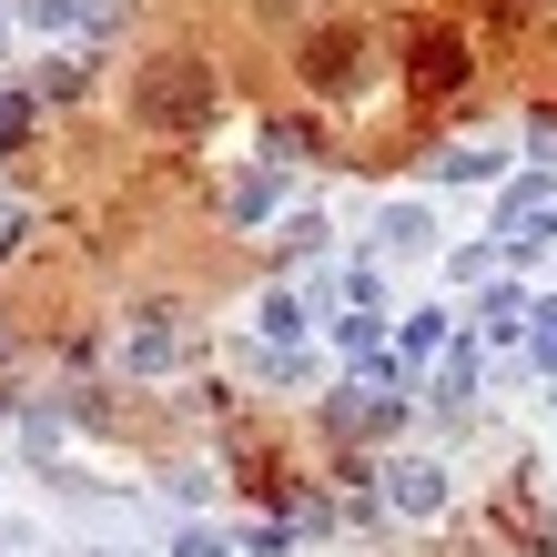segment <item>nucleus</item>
I'll return each instance as SVG.
<instances>
[{"label":"nucleus","instance_id":"obj_11","mask_svg":"<svg viewBox=\"0 0 557 557\" xmlns=\"http://www.w3.org/2000/svg\"><path fill=\"white\" fill-rule=\"evenodd\" d=\"M284 253H294V264H305V253H324V223H314V213H294V223H284Z\"/></svg>","mask_w":557,"mask_h":557},{"label":"nucleus","instance_id":"obj_10","mask_svg":"<svg viewBox=\"0 0 557 557\" xmlns=\"http://www.w3.org/2000/svg\"><path fill=\"white\" fill-rule=\"evenodd\" d=\"M274 193H284L274 173H253V183H234V213H244V223H253V213H274Z\"/></svg>","mask_w":557,"mask_h":557},{"label":"nucleus","instance_id":"obj_4","mask_svg":"<svg viewBox=\"0 0 557 557\" xmlns=\"http://www.w3.org/2000/svg\"><path fill=\"white\" fill-rule=\"evenodd\" d=\"M173 355H183L173 314H162V305H143V314H133V335H122V366H133V375H162Z\"/></svg>","mask_w":557,"mask_h":557},{"label":"nucleus","instance_id":"obj_12","mask_svg":"<svg viewBox=\"0 0 557 557\" xmlns=\"http://www.w3.org/2000/svg\"><path fill=\"white\" fill-rule=\"evenodd\" d=\"M436 335H446V314H436V305L406 314V355H436Z\"/></svg>","mask_w":557,"mask_h":557},{"label":"nucleus","instance_id":"obj_6","mask_svg":"<svg viewBox=\"0 0 557 557\" xmlns=\"http://www.w3.org/2000/svg\"><path fill=\"white\" fill-rule=\"evenodd\" d=\"M396 425H406L396 396H345V406H335V436H396Z\"/></svg>","mask_w":557,"mask_h":557},{"label":"nucleus","instance_id":"obj_2","mask_svg":"<svg viewBox=\"0 0 557 557\" xmlns=\"http://www.w3.org/2000/svg\"><path fill=\"white\" fill-rule=\"evenodd\" d=\"M294 82H305L314 102H355V91L375 82V30H366V21H324V30H305Z\"/></svg>","mask_w":557,"mask_h":557},{"label":"nucleus","instance_id":"obj_15","mask_svg":"<svg viewBox=\"0 0 557 557\" xmlns=\"http://www.w3.org/2000/svg\"><path fill=\"white\" fill-rule=\"evenodd\" d=\"M537 355H557V314H547V335H537Z\"/></svg>","mask_w":557,"mask_h":557},{"label":"nucleus","instance_id":"obj_8","mask_svg":"<svg viewBox=\"0 0 557 557\" xmlns=\"http://www.w3.org/2000/svg\"><path fill=\"white\" fill-rule=\"evenodd\" d=\"M517 324H528V305H517V294H486V335L517 345Z\"/></svg>","mask_w":557,"mask_h":557},{"label":"nucleus","instance_id":"obj_5","mask_svg":"<svg viewBox=\"0 0 557 557\" xmlns=\"http://www.w3.org/2000/svg\"><path fill=\"white\" fill-rule=\"evenodd\" d=\"M416 82L456 91V82H467V41H456V30H425V41H416Z\"/></svg>","mask_w":557,"mask_h":557},{"label":"nucleus","instance_id":"obj_3","mask_svg":"<svg viewBox=\"0 0 557 557\" xmlns=\"http://www.w3.org/2000/svg\"><path fill=\"white\" fill-rule=\"evenodd\" d=\"M385 507L396 517H446V467L436 456H396L385 467Z\"/></svg>","mask_w":557,"mask_h":557},{"label":"nucleus","instance_id":"obj_9","mask_svg":"<svg viewBox=\"0 0 557 557\" xmlns=\"http://www.w3.org/2000/svg\"><path fill=\"white\" fill-rule=\"evenodd\" d=\"M30 21H41V30H72V21H102V11H91V0H30Z\"/></svg>","mask_w":557,"mask_h":557},{"label":"nucleus","instance_id":"obj_16","mask_svg":"<svg viewBox=\"0 0 557 557\" xmlns=\"http://www.w3.org/2000/svg\"><path fill=\"white\" fill-rule=\"evenodd\" d=\"M264 11H305V0H264Z\"/></svg>","mask_w":557,"mask_h":557},{"label":"nucleus","instance_id":"obj_14","mask_svg":"<svg viewBox=\"0 0 557 557\" xmlns=\"http://www.w3.org/2000/svg\"><path fill=\"white\" fill-rule=\"evenodd\" d=\"M173 557H223V537H213V528H183V537H173Z\"/></svg>","mask_w":557,"mask_h":557},{"label":"nucleus","instance_id":"obj_13","mask_svg":"<svg viewBox=\"0 0 557 557\" xmlns=\"http://www.w3.org/2000/svg\"><path fill=\"white\" fill-rule=\"evenodd\" d=\"M264 324H274V345H294V335H305V305H294V294H274V305H264Z\"/></svg>","mask_w":557,"mask_h":557},{"label":"nucleus","instance_id":"obj_7","mask_svg":"<svg viewBox=\"0 0 557 557\" xmlns=\"http://www.w3.org/2000/svg\"><path fill=\"white\" fill-rule=\"evenodd\" d=\"M425 234H436V213H425V203H396V213L375 223V244H385V253H416Z\"/></svg>","mask_w":557,"mask_h":557},{"label":"nucleus","instance_id":"obj_1","mask_svg":"<svg viewBox=\"0 0 557 557\" xmlns=\"http://www.w3.org/2000/svg\"><path fill=\"white\" fill-rule=\"evenodd\" d=\"M203 112H213V72L193 51H152L133 82V122L143 133H203Z\"/></svg>","mask_w":557,"mask_h":557}]
</instances>
